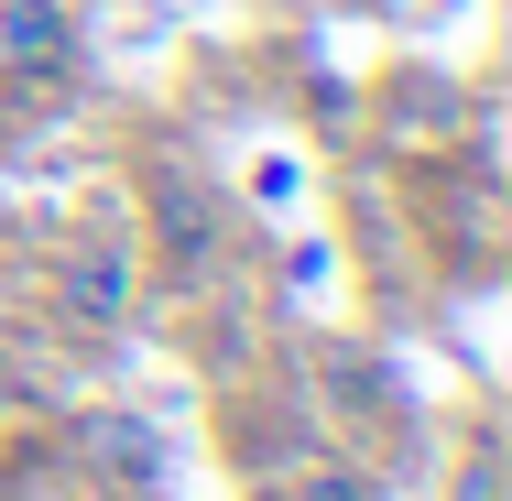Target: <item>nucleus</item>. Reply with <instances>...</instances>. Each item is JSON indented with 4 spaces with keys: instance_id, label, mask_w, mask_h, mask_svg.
<instances>
[{
    "instance_id": "nucleus-1",
    "label": "nucleus",
    "mask_w": 512,
    "mask_h": 501,
    "mask_svg": "<svg viewBox=\"0 0 512 501\" xmlns=\"http://www.w3.org/2000/svg\"><path fill=\"white\" fill-rule=\"evenodd\" d=\"M0 66L33 77V88L77 77V11L66 0H0Z\"/></svg>"
},
{
    "instance_id": "nucleus-2",
    "label": "nucleus",
    "mask_w": 512,
    "mask_h": 501,
    "mask_svg": "<svg viewBox=\"0 0 512 501\" xmlns=\"http://www.w3.org/2000/svg\"><path fill=\"white\" fill-rule=\"evenodd\" d=\"M77 458L120 491H164V436L142 414H77Z\"/></svg>"
},
{
    "instance_id": "nucleus-3",
    "label": "nucleus",
    "mask_w": 512,
    "mask_h": 501,
    "mask_svg": "<svg viewBox=\"0 0 512 501\" xmlns=\"http://www.w3.org/2000/svg\"><path fill=\"white\" fill-rule=\"evenodd\" d=\"M153 229H164V262H175V273H197L207 251H218V207H207L197 175H164V197H153Z\"/></svg>"
},
{
    "instance_id": "nucleus-4",
    "label": "nucleus",
    "mask_w": 512,
    "mask_h": 501,
    "mask_svg": "<svg viewBox=\"0 0 512 501\" xmlns=\"http://www.w3.org/2000/svg\"><path fill=\"white\" fill-rule=\"evenodd\" d=\"M66 305H77V316H88V327H120V316H131V262H120V251H77V262H66Z\"/></svg>"
},
{
    "instance_id": "nucleus-5",
    "label": "nucleus",
    "mask_w": 512,
    "mask_h": 501,
    "mask_svg": "<svg viewBox=\"0 0 512 501\" xmlns=\"http://www.w3.org/2000/svg\"><path fill=\"white\" fill-rule=\"evenodd\" d=\"M458 501H502V469H491V458H480V469H469V480H458Z\"/></svg>"
},
{
    "instance_id": "nucleus-6",
    "label": "nucleus",
    "mask_w": 512,
    "mask_h": 501,
    "mask_svg": "<svg viewBox=\"0 0 512 501\" xmlns=\"http://www.w3.org/2000/svg\"><path fill=\"white\" fill-rule=\"evenodd\" d=\"M306 501H371V491H360V480H316Z\"/></svg>"
}]
</instances>
